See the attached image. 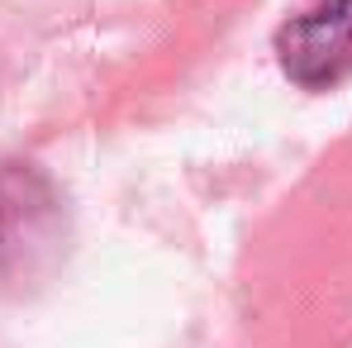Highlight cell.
Returning a JSON list of instances; mask_svg holds the SVG:
<instances>
[{
    "instance_id": "2",
    "label": "cell",
    "mask_w": 352,
    "mask_h": 348,
    "mask_svg": "<svg viewBox=\"0 0 352 348\" xmlns=\"http://www.w3.org/2000/svg\"><path fill=\"white\" fill-rule=\"evenodd\" d=\"M276 62L305 91H329L352 72V0H314L276 29Z\"/></svg>"
},
{
    "instance_id": "1",
    "label": "cell",
    "mask_w": 352,
    "mask_h": 348,
    "mask_svg": "<svg viewBox=\"0 0 352 348\" xmlns=\"http://www.w3.org/2000/svg\"><path fill=\"white\" fill-rule=\"evenodd\" d=\"M67 248V201L34 163L0 167V282L29 287L58 267Z\"/></svg>"
}]
</instances>
